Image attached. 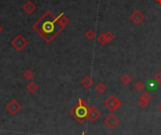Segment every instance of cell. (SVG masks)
Wrapping results in <instances>:
<instances>
[{"label": "cell", "instance_id": "obj_6", "mask_svg": "<svg viewBox=\"0 0 161 135\" xmlns=\"http://www.w3.org/2000/svg\"><path fill=\"white\" fill-rule=\"evenodd\" d=\"M21 109H22V106L20 105V103L16 99H12L6 106V110L11 114H12V115L17 114Z\"/></svg>", "mask_w": 161, "mask_h": 135}, {"label": "cell", "instance_id": "obj_23", "mask_svg": "<svg viewBox=\"0 0 161 135\" xmlns=\"http://www.w3.org/2000/svg\"><path fill=\"white\" fill-rule=\"evenodd\" d=\"M156 2H157L159 5H161V0H156Z\"/></svg>", "mask_w": 161, "mask_h": 135}, {"label": "cell", "instance_id": "obj_14", "mask_svg": "<svg viewBox=\"0 0 161 135\" xmlns=\"http://www.w3.org/2000/svg\"><path fill=\"white\" fill-rule=\"evenodd\" d=\"M131 81H132L131 77H130L129 75H127V74H124V76H122V78H121V83H123V84L125 85V86L130 84Z\"/></svg>", "mask_w": 161, "mask_h": 135}, {"label": "cell", "instance_id": "obj_1", "mask_svg": "<svg viewBox=\"0 0 161 135\" xmlns=\"http://www.w3.org/2000/svg\"><path fill=\"white\" fill-rule=\"evenodd\" d=\"M32 28L41 38L49 44L65 28L59 22L58 16H55L50 10L46 12L32 25Z\"/></svg>", "mask_w": 161, "mask_h": 135}, {"label": "cell", "instance_id": "obj_21", "mask_svg": "<svg viewBox=\"0 0 161 135\" xmlns=\"http://www.w3.org/2000/svg\"><path fill=\"white\" fill-rule=\"evenodd\" d=\"M155 80L157 82V83H161V71L157 72L156 76H155Z\"/></svg>", "mask_w": 161, "mask_h": 135}, {"label": "cell", "instance_id": "obj_12", "mask_svg": "<svg viewBox=\"0 0 161 135\" xmlns=\"http://www.w3.org/2000/svg\"><path fill=\"white\" fill-rule=\"evenodd\" d=\"M23 76H24V78H25L26 80L30 81V80H32V79L34 78V77H35V74H34V72H33L31 69H26V70L24 72Z\"/></svg>", "mask_w": 161, "mask_h": 135}, {"label": "cell", "instance_id": "obj_17", "mask_svg": "<svg viewBox=\"0 0 161 135\" xmlns=\"http://www.w3.org/2000/svg\"><path fill=\"white\" fill-rule=\"evenodd\" d=\"M149 102L150 101H148L144 98H142V97H139V99L138 100V104L140 108H146L149 105Z\"/></svg>", "mask_w": 161, "mask_h": 135}, {"label": "cell", "instance_id": "obj_13", "mask_svg": "<svg viewBox=\"0 0 161 135\" xmlns=\"http://www.w3.org/2000/svg\"><path fill=\"white\" fill-rule=\"evenodd\" d=\"M95 91L99 93V95H103V93H106V91H107V86L103 82H99L95 86Z\"/></svg>", "mask_w": 161, "mask_h": 135}, {"label": "cell", "instance_id": "obj_25", "mask_svg": "<svg viewBox=\"0 0 161 135\" xmlns=\"http://www.w3.org/2000/svg\"><path fill=\"white\" fill-rule=\"evenodd\" d=\"M81 135H85V132H84V131H83V132H82V134H81Z\"/></svg>", "mask_w": 161, "mask_h": 135}, {"label": "cell", "instance_id": "obj_16", "mask_svg": "<svg viewBox=\"0 0 161 135\" xmlns=\"http://www.w3.org/2000/svg\"><path fill=\"white\" fill-rule=\"evenodd\" d=\"M97 41H98V43L100 45H102V46H105L107 44V38L105 36V33H102V34H100L98 37H97Z\"/></svg>", "mask_w": 161, "mask_h": 135}, {"label": "cell", "instance_id": "obj_24", "mask_svg": "<svg viewBox=\"0 0 161 135\" xmlns=\"http://www.w3.org/2000/svg\"><path fill=\"white\" fill-rule=\"evenodd\" d=\"M158 109H159V111H161V103L159 104V106H158Z\"/></svg>", "mask_w": 161, "mask_h": 135}, {"label": "cell", "instance_id": "obj_19", "mask_svg": "<svg viewBox=\"0 0 161 135\" xmlns=\"http://www.w3.org/2000/svg\"><path fill=\"white\" fill-rule=\"evenodd\" d=\"M105 36H106V38H107V43H110V42H112L113 39H114V35H113V33L111 32V31H106V32H105Z\"/></svg>", "mask_w": 161, "mask_h": 135}, {"label": "cell", "instance_id": "obj_11", "mask_svg": "<svg viewBox=\"0 0 161 135\" xmlns=\"http://www.w3.org/2000/svg\"><path fill=\"white\" fill-rule=\"evenodd\" d=\"M39 89V86L36 82L34 81H29V83H27V85H26V91L29 93H31V95H33V93H35Z\"/></svg>", "mask_w": 161, "mask_h": 135}, {"label": "cell", "instance_id": "obj_20", "mask_svg": "<svg viewBox=\"0 0 161 135\" xmlns=\"http://www.w3.org/2000/svg\"><path fill=\"white\" fill-rule=\"evenodd\" d=\"M140 97H142V98H144V99H146V100H148V101H150L151 99H152V96H151V95H150V93L147 92V91L143 92V93H142V95L140 96Z\"/></svg>", "mask_w": 161, "mask_h": 135}, {"label": "cell", "instance_id": "obj_5", "mask_svg": "<svg viewBox=\"0 0 161 135\" xmlns=\"http://www.w3.org/2000/svg\"><path fill=\"white\" fill-rule=\"evenodd\" d=\"M120 123H121V120L116 115H114L113 113L108 114L104 120V124L109 130H114Z\"/></svg>", "mask_w": 161, "mask_h": 135}, {"label": "cell", "instance_id": "obj_2", "mask_svg": "<svg viewBox=\"0 0 161 135\" xmlns=\"http://www.w3.org/2000/svg\"><path fill=\"white\" fill-rule=\"evenodd\" d=\"M89 107V104L84 99L79 98L77 103L70 110V113L79 124H84L88 119Z\"/></svg>", "mask_w": 161, "mask_h": 135}, {"label": "cell", "instance_id": "obj_15", "mask_svg": "<svg viewBox=\"0 0 161 135\" xmlns=\"http://www.w3.org/2000/svg\"><path fill=\"white\" fill-rule=\"evenodd\" d=\"M144 88H145V85L143 84L142 81H137L135 84H134V89H135L137 92H138V93L142 92V91L144 90Z\"/></svg>", "mask_w": 161, "mask_h": 135}, {"label": "cell", "instance_id": "obj_7", "mask_svg": "<svg viewBox=\"0 0 161 135\" xmlns=\"http://www.w3.org/2000/svg\"><path fill=\"white\" fill-rule=\"evenodd\" d=\"M101 115V112L98 111V109L94 106H90L89 107V110H88V119L94 123L99 117Z\"/></svg>", "mask_w": 161, "mask_h": 135}, {"label": "cell", "instance_id": "obj_9", "mask_svg": "<svg viewBox=\"0 0 161 135\" xmlns=\"http://www.w3.org/2000/svg\"><path fill=\"white\" fill-rule=\"evenodd\" d=\"M37 9V6L31 1V0H27V1L24 4L23 6V9H24V12H26L27 14H32L35 10Z\"/></svg>", "mask_w": 161, "mask_h": 135}, {"label": "cell", "instance_id": "obj_8", "mask_svg": "<svg viewBox=\"0 0 161 135\" xmlns=\"http://www.w3.org/2000/svg\"><path fill=\"white\" fill-rule=\"evenodd\" d=\"M130 20L132 21V22L136 25H138L142 22L144 20V14L140 12L138 9H136L132 13V14L130 15Z\"/></svg>", "mask_w": 161, "mask_h": 135}, {"label": "cell", "instance_id": "obj_3", "mask_svg": "<svg viewBox=\"0 0 161 135\" xmlns=\"http://www.w3.org/2000/svg\"><path fill=\"white\" fill-rule=\"evenodd\" d=\"M104 106L110 112H114L121 108V106H122V102H121L115 96L111 95L104 101Z\"/></svg>", "mask_w": 161, "mask_h": 135}, {"label": "cell", "instance_id": "obj_4", "mask_svg": "<svg viewBox=\"0 0 161 135\" xmlns=\"http://www.w3.org/2000/svg\"><path fill=\"white\" fill-rule=\"evenodd\" d=\"M11 44L14 49H16L19 52H21L22 50H24L27 46L28 41L22 34H18L12 40Z\"/></svg>", "mask_w": 161, "mask_h": 135}, {"label": "cell", "instance_id": "obj_18", "mask_svg": "<svg viewBox=\"0 0 161 135\" xmlns=\"http://www.w3.org/2000/svg\"><path fill=\"white\" fill-rule=\"evenodd\" d=\"M85 37H86L88 40H93V39L95 38V32H94L93 29H89V30L86 31Z\"/></svg>", "mask_w": 161, "mask_h": 135}, {"label": "cell", "instance_id": "obj_10", "mask_svg": "<svg viewBox=\"0 0 161 135\" xmlns=\"http://www.w3.org/2000/svg\"><path fill=\"white\" fill-rule=\"evenodd\" d=\"M93 84V79L90 78L89 76H85L82 79H81V85L86 88V89H89Z\"/></svg>", "mask_w": 161, "mask_h": 135}, {"label": "cell", "instance_id": "obj_22", "mask_svg": "<svg viewBox=\"0 0 161 135\" xmlns=\"http://www.w3.org/2000/svg\"><path fill=\"white\" fill-rule=\"evenodd\" d=\"M3 32V27H1V26H0V34H1Z\"/></svg>", "mask_w": 161, "mask_h": 135}]
</instances>
